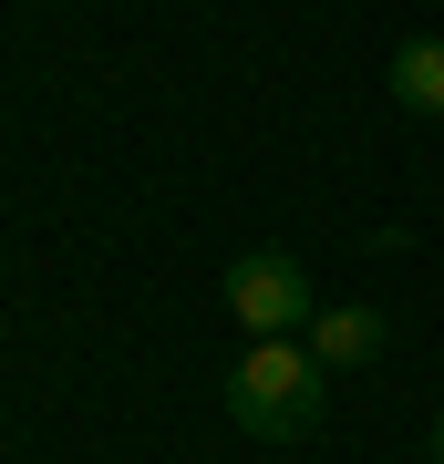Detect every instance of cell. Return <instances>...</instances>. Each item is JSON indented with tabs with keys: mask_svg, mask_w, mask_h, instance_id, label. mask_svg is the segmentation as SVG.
<instances>
[{
	"mask_svg": "<svg viewBox=\"0 0 444 464\" xmlns=\"http://www.w3.org/2000/svg\"><path fill=\"white\" fill-rule=\"evenodd\" d=\"M228 320L248 341H300L311 331V268L300 258H280V248H248V258H228Z\"/></svg>",
	"mask_w": 444,
	"mask_h": 464,
	"instance_id": "7a4b0ae2",
	"label": "cell"
},
{
	"mask_svg": "<svg viewBox=\"0 0 444 464\" xmlns=\"http://www.w3.org/2000/svg\"><path fill=\"white\" fill-rule=\"evenodd\" d=\"M300 341H311L331 372H351V362H372V351H382V310H362V299H351V310H321Z\"/></svg>",
	"mask_w": 444,
	"mask_h": 464,
	"instance_id": "277c9868",
	"label": "cell"
},
{
	"mask_svg": "<svg viewBox=\"0 0 444 464\" xmlns=\"http://www.w3.org/2000/svg\"><path fill=\"white\" fill-rule=\"evenodd\" d=\"M321 402H331V362L311 341H248L238 372H228V413L259 444H300L321 423Z\"/></svg>",
	"mask_w": 444,
	"mask_h": 464,
	"instance_id": "6da1fadb",
	"label": "cell"
},
{
	"mask_svg": "<svg viewBox=\"0 0 444 464\" xmlns=\"http://www.w3.org/2000/svg\"><path fill=\"white\" fill-rule=\"evenodd\" d=\"M424 444H434V464H444V413H434V433H424Z\"/></svg>",
	"mask_w": 444,
	"mask_h": 464,
	"instance_id": "5b68a950",
	"label": "cell"
},
{
	"mask_svg": "<svg viewBox=\"0 0 444 464\" xmlns=\"http://www.w3.org/2000/svg\"><path fill=\"white\" fill-rule=\"evenodd\" d=\"M382 83H393V103H403V114H444V42H434V32L393 42V63H382Z\"/></svg>",
	"mask_w": 444,
	"mask_h": 464,
	"instance_id": "3957f363",
	"label": "cell"
}]
</instances>
